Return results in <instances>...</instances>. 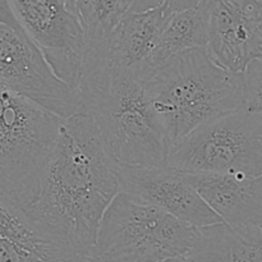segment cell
I'll return each mask as SVG.
<instances>
[{"label":"cell","instance_id":"obj_1","mask_svg":"<svg viewBox=\"0 0 262 262\" xmlns=\"http://www.w3.org/2000/svg\"><path fill=\"white\" fill-rule=\"evenodd\" d=\"M119 193L117 164L91 118L79 113L64 122L40 192L23 211L91 258L102 217Z\"/></svg>","mask_w":262,"mask_h":262},{"label":"cell","instance_id":"obj_2","mask_svg":"<svg viewBox=\"0 0 262 262\" xmlns=\"http://www.w3.org/2000/svg\"><path fill=\"white\" fill-rule=\"evenodd\" d=\"M78 94L81 113L91 118L117 165H168L170 142L140 74L110 59L84 60Z\"/></svg>","mask_w":262,"mask_h":262},{"label":"cell","instance_id":"obj_3","mask_svg":"<svg viewBox=\"0 0 262 262\" xmlns=\"http://www.w3.org/2000/svg\"><path fill=\"white\" fill-rule=\"evenodd\" d=\"M142 79L170 147L202 125L243 110L245 74L217 66L206 48L177 54Z\"/></svg>","mask_w":262,"mask_h":262},{"label":"cell","instance_id":"obj_4","mask_svg":"<svg viewBox=\"0 0 262 262\" xmlns=\"http://www.w3.org/2000/svg\"><path fill=\"white\" fill-rule=\"evenodd\" d=\"M64 122L2 89L0 202L26 210L35 201Z\"/></svg>","mask_w":262,"mask_h":262},{"label":"cell","instance_id":"obj_5","mask_svg":"<svg viewBox=\"0 0 262 262\" xmlns=\"http://www.w3.org/2000/svg\"><path fill=\"white\" fill-rule=\"evenodd\" d=\"M200 229L120 192L100 224L91 262H166L187 257Z\"/></svg>","mask_w":262,"mask_h":262},{"label":"cell","instance_id":"obj_6","mask_svg":"<svg viewBox=\"0 0 262 262\" xmlns=\"http://www.w3.org/2000/svg\"><path fill=\"white\" fill-rule=\"evenodd\" d=\"M168 166L189 176H262V119L241 110L192 132L169 151Z\"/></svg>","mask_w":262,"mask_h":262},{"label":"cell","instance_id":"obj_7","mask_svg":"<svg viewBox=\"0 0 262 262\" xmlns=\"http://www.w3.org/2000/svg\"><path fill=\"white\" fill-rule=\"evenodd\" d=\"M0 83L64 120L82 112L78 91L59 78L5 0L0 2Z\"/></svg>","mask_w":262,"mask_h":262},{"label":"cell","instance_id":"obj_8","mask_svg":"<svg viewBox=\"0 0 262 262\" xmlns=\"http://www.w3.org/2000/svg\"><path fill=\"white\" fill-rule=\"evenodd\" d=\"M8 4L59 78L78 91L86 41L73 3L67 0H12Z\"/></svg>","mask_w":262,"mask_h":262},{"label":"cell","instance_id":"obj_9","mask_svg":"<svg viewBox=\"0 0 262 262\" xmlns=\"http://www.w3.org/2000/svg\"><path fill=\"white\" fill-rule=\"evenodd\" d=\"M120 192L132 199L156 207L176 219L202 228L222 224V219L207 206L186 174L170 166L117 165Z\"/></svg>","mask_w":262,"mask_h":262},{"label":"cell","instance_id":"obj_10","mask_svg":"<svg viewBox=\"0 0 262 262\" xmlns=\"http://www.w3.org/2000/svg\"><path fill=\"white\" fill-rule=\"evenodd\" d=\"M206 49L232 73L245 74L252 61L262 60V2H212Z\"/></svg>","mask_w":262,"mask_h":262},{"label":"cell","instance_id":"obj_11","mask_svg":"<svg viewBox=\"0 0 262 262\" xmlns=\"http://www.w3.org/2000/svg\"><path fill=\"white\" fill-rule=\"evenodd\" d=\"M0 262H91L68 239L33 222L23 210L0 202Z\"/></svg>","mask_w":262,"mask_h":262},{"label":"cell","instance_id":"obj_12","mask_svg":"<svg viewBox=\"0 0 262 262\" xmlns=\"http://www.w3.org/2000/svg\"><path fill=\"white\" fill-rule=\"evenodd\" d=\"M173 3L135 2L114 33L109 59L136 73L145 72L156 50L161 32L170 14Z\"/></svg>","mask_w":262,"mask_h":262},{"label":"cell","instance_id":"obj_13","mask_svg":"<svg viewBox=\"0 0 262 262\" xmlns=\"http://www.w3.org/2000/svg\"><path fill=\"white\" fill-rule=\"evenodd\" d=\"M186 176L224 224L262 228V176Z\"/></svg>","mask_w":262,"mask_h":262},{"label":"cell","instance_id":"obj_14","mask_svg":"<svg viewBox=\"0 0 262 262\" xmlns=\"http://www.w3.org/2000/svg\"><path fill=\"white\" fill-rule=\"evenodd\" d=\"M171 3L173 13L166 20L155 53L141 78L177 54L207 48L212 2Z\"/></svg>","mask_w":262,"mask_h":262},{"label":"cell","instance_id":"obj_15","mask_svg":"<svg viewBox=\"0 0 262 262\" xmlns=\"http://www.w3.org/2000/svg\"><path fill=\"white\" fill-rule=\"evenodd\" d=\"M192 262H262V228L215 224L200 229Z\"/></svg>","mask_w":262,"mask_h":262},{"label":"cell","instance_id":"obj_16","mask_svg":"<svg viewBox=\"0 0 262 262\" xmlns=\"http://www.w3.org/2000/svg\"><path fill=\"white\" fill-rule=\"evenodd\" d=\"M72 3L84 32V59H109L114 33L125 15L132 10L135 2L74 0Z\"/></svg>","mask_w":262,"mask_h":262},{"label":"cell","instance_id":"obj_17","mask_svg":"<svg viewBox=\"0 0 262 262\" xmlns=\"http://www.w3.org/2000/svg\"><path fill=\"white\" fill-rule=\"evenodd\" d=\"M243 110L262 119V60H255L245 72Z\"/></svg>","mask_w":262,"mask_h":262},{"label":"cell","instance_id":"obj_18","mask_svg":"<svg viewBox=\"0 0 262 262\" xmlns=\"http://www.w3.org/2000/svg\"><path fill=\"white\" fill-rule=\"evenodd\" d=\"M166 262H192V261L188 260L187 257H178V258H173V260H169Z\"/></svg>","mask_w":262,"mask_h":262}]
</instances>
